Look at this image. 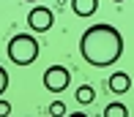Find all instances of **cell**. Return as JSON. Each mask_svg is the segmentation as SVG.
Listing matches in <instances>:
<instances>
[{
	"label": "cell",
	"instance_id": "cell-1",
	"mask_svg": "<svg viewBox=\"0 0 134 117\" xmlns=\"http://www.w3.org/2000/svg\"><path fill=\"white\" fill-rule=\"evenodd\" d=\"M80 54L93 68H109L123 54V35L118 33V27H112L107 22L93 24L80 38Z\"/></svg>",
	"mask_w": 134,
	"mask_h": 117
},
{
	"label": "cell",
	"instance_id": "cell-2",
	"mask_svg": "<svg viewBox=\"0 0 134 117\" xmlns=\"http://www.w3.org/2000/svg\"><path fill=\"white\" fill-rule=\"evenodd\" d=\"M38 41L33 38V35L27 33H16L11 35L8 46H5V54H8V60L14 65H33L36 60H38Z\"/></svg>",
	"mask_w": 134,
	"mask_h": 117
},
{
	"label": "cell",
	"instance_id": "cell-3",
	"mask_svg": "<svg viewBox=\"0 0 134 117\" xmlns=\"http://www.w3.org/2000/svg\"><path fill=\"white\" fill-rule=\"evenodd\" d=\"M69 84H71V71L66 65H49L44 71V87L49 93H63Z\"/></svg>",
	"mask_w": 134,
	"mask_h": 117
},
{
	"label": "cell",
	"instance_id": "cell-4",
	"mask_svg": "<svg viewBox=\"0 0 134 117\" xmlns=\"http://www.w3.org/2000/svg\"><path fill=\"white\" fill-rule=\"evenodd\" d=\"M55 24V14L47 5H33V8L27 11V27L36 30V33H47Z\"/></svg>",
	"mask_w": 134,
	"mask_h": 117
},
{
	"label": "cell",
	"instance_id": "cell-5",
	"mask_svg": "<svg viewBox=\"0 0 134 117\" xmlns=\"http://www.w3.org/2000/svg\"><path fill=\"white\" fill-rule=\"evenodd\" d=\"M107 87L112 90L115 95H120V93H129V87H131V76L126 71H115L112 76L107 79Z\"/></svg>",
	"mask_w": 134,
	"mask_h": 117
},
{
	"label": "cell",
	"instance_id": "cell-6",
	"mask_svg": "<svg viewBox=\"0 0 134 117\" xmlns=\"http://www.w3.org/2000/svg\"><path fill=\"white\" fill-rule=\"evenodd\" d=\"M71 11H74L77 16H93L96 11H99V0H71Z\"/></svg>",
	"mask_w": 134,
	"mask_h": 117
},
{
	"label": "cell",
	"instance_id": "cell-7",
	"mask_svg": "<svg viewBox=\"0 0 134 117\" xmlns=\"http://www.w3.org/2000/svg\"><path fill=\"white\" fill-rule=\"evenodd\" d=\"M96 101V90L90 87V84H82V87H77V103H82V106H88V103Z\"/></svg>",
	"mask_w": 134,
	"mask_h": 117
},
{
	"label": "cell",
	"instance_id": "cell-8",
	"mask_svg": "<svg viewBox=\"0 0 134 117\" xmlns=\"http://www.w3.org/2000/svg\"><path fill=\"white\" fill-rule=\"evenodd\" d=\"M104 114H107V117H126V114H129V109H126L123 103H109V106L104 109Z\"/></svg>",
	"mask_w": 134,
	"mask_h": 117
},
{
	"label": "cell",
	"instance_id": "cell-9",
	"mask_svg": "<svg viewBox=\"0 0 134 117\" xmlns=\"http://www.w3.org/2000/svg\"><path fill=\"white\" fill-rule=\"evenodd\" d=\"M49 114L63 117V114H66V103H63V101H52V103H49Z\"/></svg>",
	"mask_w": 134,
	"mask_h": 117
},
{
	"label": "cell",
	"instance_id": "cell-10",
	"mask_svg": "<svg viewBox=\"0 0 134 117\" xmlns=\"http://www.w3.org/2000/svg\"><path fill=\"white\" fill-rule=\"evenodd\" d=\"M5 87H8V71H5L3 65H0V95L5 93Z\"/></svg>",
	"mask_w": 134,
	"mask_h": 117
},
{
	"label": "cell",
	"instance_id": "cell-11",
	"mask_svg": "<svg viewBox=\"0 0 134 117\" xmlns=\"http://www.w3.org/2000/svg\"><path fill=\"white\" fill-rule=\"evenodd\" d=\"M8 114H11V103L0 98V117H8Z\"/></svg>",
	"mask_w": 134,
	"mask_h": 117
},
{
	"label": "cell",
	"instance_id": "cell-12",
	"mask_svg": "<svg viewBox=\"0 0 134 117\" xmlns=\"http://www.w3.org/2000/svg\"><path fill=\"white\" fill-rule=\"evenodd\" d=\"M25 3H38V0H25Z\"/></svg>",
	"mask_w": 134,
	"mask_h": 117
},
{
	"label": "cell",
	"instance_id": "cell-13",
	"mask_svg": "<svg viewBox=\"0 0 134 117\" xmlns=\"http://www.w3.org/2000/svg\"><path fill=\"white\" fill-rule=\"evenodd\" d=\"M112 3H123V0H112Z\"/></svg>",
	"mask_w": 134,
	"mask_h": 117
}]
</instances>
